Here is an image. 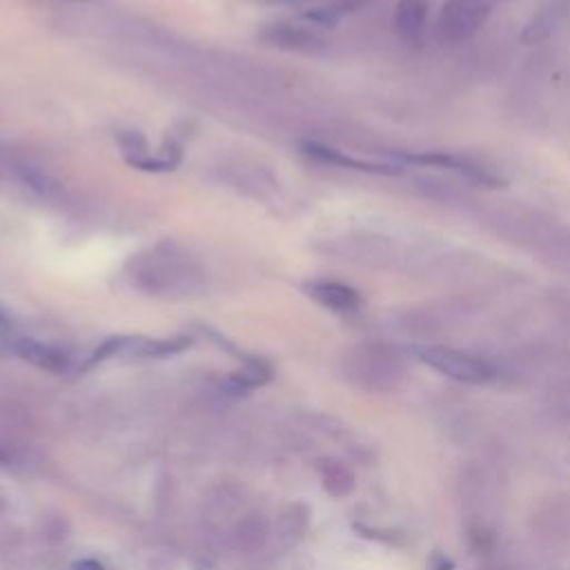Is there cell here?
Segmentation results:
<instances>
[{
  "mask_svg": "<svg viewBox=\"0 0 570 570\" xmlns=\"http://www.w3.org/2000/svg\"><path fill=\"white\" fill-rule=\"evenodd\" d=\"M394 156L403 163H414V165H430V167H441L448 171H454L468 180H474L479 185H499L501 178L485 169L483 165L456 156V154H445V151H419V154H405V151H394Z\"/></svg>",
  "mask_w": 570,
  "mask_h": 570,
  "instance_id": "obj_5",
  "label": "cell"
},
{
  "mask_svg": "<svg viewBox=\"0 0 570 570\" xmlns=\"http://www.w3.org/2000/svg\"><path fill=\"white\" fill-rule=\"evenodd\" d=\"M71 2H89V0H71Z\"/></svg>",
  "mask_w": 570,
  "mask_h": 570,
  "instance_id": "obj_15",
  "label": "cell"
},
{
  "mask_svg": "<svg viewBox=\"0 0 570 570\" xmlns=\"http://www.w3.org/2000/svg\"><path fill=\"white\" fill-rule=\"evenodd\" d=\"M11 330V314L7 312V307L0 303V332H9Z\"/></svg>",
  "mask_w": 570,
  "mask_h": 570,
  "instance_id": "obj_13",
  "label": "cell"
},
{
  "mask_svg": "<svg viewBox=\"0 0 570 570\" xmlns=\"http://www.w3.org/2000/svg\"><path fill=\"white\" fill-rule=\"evenodd\" d=\"M428 20V0H399L394 27L405 42H419Z\"/></svg>",
  "mask_w": 570,
  "mask_h": 570,
  "instance_id": "obj_10",
  "label": "cell"
},
{
  "mask_svg": "<svg viewBox=\"0 0 570 570\" xmlns=\"http://www.w3.org/2000/svg\"><path fill=\"white\" fill-rule=\"evenodd\" d=\"M9 350L13 354H18L20 358L29 361L31 365L47 370V372H65L69 367V358L60 350L45 345L36 338L13 336V338H9Z\"/></svg>",
  "mask_w": 570,
  "mask_h": 570,
  "instance_id": "obj_8",
  "label": "cell"
},
{
  "mask_svg": "<svg viewBox=\"0 0 570 570\" xmlns=\"http://www.w3.org/2000/svg\"><path fill=\"white\" fill-rule=\"evenodd\" d=\"M305 154L321 160V163H330V165H338L345 169H354V171H365V174H396L399 169L392 165H383V163H370V160H361V158H352L345 151H338L334 147L327 145H318V142H307Z\"/></svg>",
  "mask_w": 570,
  "mask_h": 570,
  "instance_id": "obj_9",
  "label": "cell"
},
{
  "mask_svg": "<svg viewBox=\"0 0 570 570\" xmlns=\"http://www.w3.org/2000/svg\"><path fill=\"white\" fill-rule=\"evenodd\" d=\"M492 0H445L439 13L436 33L443 42L470 40L488 20Z\"/></svg>",
  "mask_w": 570,
  "mask_h": 570,
  "instance_id": "obj_3",
  "label": "cell"
},
{
  "mask_svg": "<svg viewBox=\"0 0 570 570\" xmlns=\"http://www.w3.org/2000/svg\"><path fill=\"white\" fill-rule=\"evenodd\" d=\"M269 370L261 363H247L240 372L232 374L227 385L234 390V392H240V390H249V387H258L263 383L269 381Z\"/></svg>",
  "mask_w": 570,
  "mask_h": 570,
  "instance_id": "obj_11",
  "label": "cell"
},
{
  "mask_svg": "<svg viewBox=\"0 0 570 570\" xmlns=\"http://www.w3.org/2000/svg\"><path fill=\"white\" fill-rule=\"evenodd\" d=\"M258 38L272 47L278 49H287V51H316L323 40L305 27L298 24H289V22H274V24H265L258 33Z\"/></svg>",
  "mask_w": 570,
  "mask_h": 570,
  "instance_id": "obj_6",
  "label": "cell"
},
{
  "mask_svg": "<svg viewBox=\"0 0 570 570\" xmlns=\"http://www.w3.org/2000/svg\"><path fill=\"white\" fill-rule=\"evenodd\" d=\"M73 570H105L102 563L94 561V559H82L78 563H73Z\"/></svg>",
  "mask_w": 570,
  "mask_h": 570,
  "instance_id": "obj_12",
  "label": "cell"
},
{
  "mask_svg": "<svg viewBox=\"0 0 570 570\" xmlns=\"http://www.w3.org/2000/svg\"><path fill=\"white\" fill-rule=\"evenodd\" d=\"M419 358L430 365L432 370L461 381V383H485L492 379V367L483 358H476L468 352L454 350V347H443V345H428L416 350Z\"/></svg>",
  "mask_w": 570,
  "mask_h": 570,
  "instance_id": "obj_4",
  "label": "cell"
},
{
  "mask_svg": "<svg viewBox=\"0 0 570 570\" xmlns=\"http://www.w3.org/2000/svg\"><path fill=\"white\" fill-rule=\"evenodd\" d=\"M305 294L336 314H352L361 307V294L338 281H312L305 285Z\"/></svg>",
  "mask_w": 570,
  "mask_h": 570,
  "instance_id": "obj_7",
  "label": "cell"
},
{
  "mask_svg": "<svg viewBox=\"0 0 570 570\" xmlns=\"http://www.w3.org/2000/svg\"><path fill=\"white\" fill-rule=\"evenodd\" d=\"M131 278L147 292H169L178 285H191L194 269L187 256L176 254L174 247L160 245L145 256H131Z\"/></svg>",
  "mask_w": 570,
  "mask_h": 570,
  "instance_id": "obj_1",
  "label": "cell"
},
{
  "mask_svg": "<svg viewBox=\"0 0 570 570\" xmlns=\"http://www.w3.org/2000/svg\"><path fill=\"white\" fill-rule=\"evenodd\" d=\"M187 336L174 338H147V336H111L100 343L87 358L85 367H94L111 356H142V358H165L189 347Z\"/></svg>",
  "mask_w": 570,
  "mask_h": 570,
  "instance_id": "obj_2",
  "label": "cell"
},
{
  "mask_svg": "<svg viewBox=\"0 0 570 570\" xmlns=\"http://www.w3.org/2000/svg\"><path fill=\"white\" fill-rule=\"evenodd\" d=\"M7 459H9V456H7V452H4V450H2V448H0V463H4V461H7Z\"/></svg>",
  "mask_w": 570,
  "mask_h": 570,
  "instance_id": "obj_14",
  "label": "cell"
}]
</instances>
